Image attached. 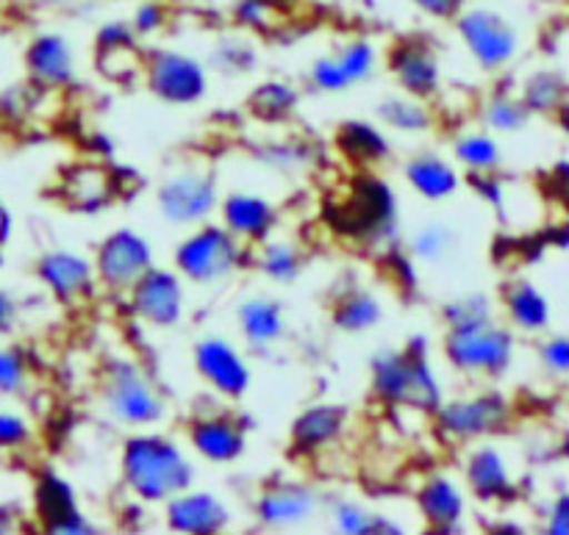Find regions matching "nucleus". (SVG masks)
Masks as SVG:
<instances>
[{"label":"nucleus","mask_w":569,"mask_h":535,"mask_svg":"<svg viewBox=\"0 0 569 535\" xmlns=\"http://www.w3.org/2000/svg\"><path fill=\"white\" fill-rule=\"evenodd\" d=\"M122 477L144 503H167L192 488L194 470L172 438L133 436L122 450Z\"/></svg>","instance_id":"obj_1"},{"label":"nucleus","mask_w":569,"mask_h":535,"mask_svg":"<svg viewBox=\"0 0 569 535\" xmlns=\"http://www.w3.org/2000/svg\"><path fill=\"white\" fill-rule=\"evenodd\" d=\"M328 228L337 236L350 242H376L387 236L398 220L395 192L372 172H359L345 183V189L328 198L326 209Z\"/></svg>","instance_id":"obj_2"},{"label":"nucleus","mask_w":569,"mask_h":535,"mask_svg":"<svg viewBox=\"0 0 569 535\" xmlns=\"http://www.w3.org/2000/svg\"><path fill=\"white\" fill-rule=\"evenodd\" d=\"M422 339L406 350H389L372 361V392L389 405H409L420 411H437L442 388L426 359Z\"/></svg>","instance_id":"obj_3"},{"label":"nucleus","mask_w":569,"mask_h":535,"mask_svg":"<svg viewBox=\"0 0 569 535\" xmlns=\"http://www.w3.org/2000/svg\"><path fill=\"white\" fill-rule=\"evenodd\" d=\"M103 403L111 420L128 427H150L167 414L164 397L131 361H111L103 375Z\"/></svg>","instance_id":"obj_4"},{"label":"nucleus","mask_w":569,"mask_h":535,"mask_svg":"<svg viewBox=\"0 0 569 535\" xmlns=\"http://www.w3.org/2000/svg\"><path fill=\"white\" fill-rule=\"evenodd\" d=\"M448 361L465 375H503L515 359V336L506 327L489 322H472V325L450 327L445 339Z\"/></svg>","instance_id":"obj_5"},{"label":"nucleus","mask_w":569,"mask_h":535,"mask_svg":"<svg viewBox=\"0 0 569 535\" xmlns=\"http://www.w3.org/2000/svg\"><path fill=\"white\" fill-rule=\"evenodd\" d=\"M242 264V242L226 225L200 222L198 231L189 233L176 253V266L187 281L209 286L226 281Z\"/></svg>","instance_id":"obj_6"},{"label":"nucleus","mask_w":569,"mask_h":535,"mask_svg":"<svg viewBox=\"0 0 569 535\" xmlns=\"http://www.w3.org/2000/svg\"><path fill=\"white\" fill-rule=\"evenodd\" d=\"M456 28L481 70H503L520 50V33L511 26L509 17L487 6H472V9L465 6L456 17Z\"/></svg>","instance_id":"obj_7"},{"label":"nucleus","mask_w":569,"mask_h":535,"mask_svg":"<svg viewBox=\"0 0 569 535\" xmlns=\"http://www.w3.org/2000/svg\"><path fill=\"white\" fill-rule=\"evenodd\" d=\"M220 205L217 181L206 170H181L159 186V211L172 225H200Z\"/></svg>","instance_id":"obj_8"},{"label":"nucleus","mask_w":569,"mask_h":535,"mask_svg":"<svg viewBox=\"0 0 569 535\" xmlns=\"http://www.w3.org/2000/svg\"><path fill=\"white\" fill-rule=\"evenodd\" d=\"M148 87L156 98L172 105L198 103L206 94V70L198 59L178 50H153L148 55Z\"/></svg>","instance_id":"obj_9"},{"label":"nucleus","mask_w":569,"mask_h":535,"mask_svg":"<svg viewBox=\"0 0 569 535\" xmlns=\"http://www.w3.org/2000/svg\"><path fill=\"white\" fill-rule=\"evenodd\" d=\"M153 266V250L139 233L114 231L98 250L94 277L114 292H128Z\"/></svg>","instance_id":"obj_10"},{"label":"nucleus","mask_w":569,"mask_h":535,"mask_svg":"<svg viewBox=\"0 0 569 535\" xmlns=\"http://www.w3.org/2000/svg\"><path fill=\"white\" fill-rule=\"evenodd\" d=\"M509 403L503 394H478V397L450 400V403H439L437 422L450 438L459 442H472V438L489 436V433L500 431L509 422Z\"/></svg>","instance_id":"obj_11"},{"label":"nucleus","mask_w":569,"mask_h":535,"mask_svg":"<svg viewBox=\"0 0 569 535\" xmlns=\"http://www.w3.org/2000/svg\"><path fill=\"white\" fill-rule=\"evenodd\" d=\"M131 309L142 322L156 327H172L183 316L181 277L170 270L150 266L131 289Z\"/></svg>","instance_id":"obj_12"},{"label":"nucleus","mask_w":569,"mask_h":535,"mask_svg":"<svg viewBox=\"0 0 569 535\" xmlns=\"http://www.w3.org/2000/svg\"><path fill=\"white\" fill-rule=\"evenodd\" d=\"M194 366H198L200 377L209 383L214 392L222 397L239 400L250 388V370L244 364L242 353L233 347L231 342L220 336L200 339L194 347Z\"/></svg>","instance_id":"obj_13"},{"label":"nucleus","mask_w":569,"mask_h":535,"mask_svg":"<svg viewBox=\"0 0 569 535\" xmlns=\"http://www.w3.org/2000/svg\"><path fill=\"white\" fill-rule=\"evenodd\" d=\"M33 508H37L39 522L48 533L61 535H89L94 533L92 522L78 508V497L70 483L56 472L39 475L37 488H33Z\"/></svg>","instance_id":"obj_14"},{"label":"nucleus","mask_w":569,"mask_h":535,"mask_svg":"<svg viewBox=\"0 0 569 535\" xmlns=\"http://www.w3.org/2000/svg\"><path fill=\"white\" fill-rule=\"evenodd\" d=\"M376 44L370 39H353L342 44L337 53L322 55L311 67V83L320 92H348L350 87L361 83L376 70Z\"/></svg>","instance_id":"obj_15"},{"label":"nucleus","mask_w":569,"mask_h":535,"mask_svg":"<svg viewBox=\"0 0 569 535\" xmlns=\"http://www.w3.org/2000/svg\"><path fill=\"white\" fill-rule=\"evenodd\" d=\"M389 72L398 78L400 87L411 98H431L442 83V70H439V59L428 42L417 37H406L389 50Z\"/></svg>","instance_id":"obj_16"},{"label":"nucleus","mask_w":569,"mask_h":535,"mask_svg":"<svg viewBox=\"0 0 569 535\" xmlns=\"http://www.w3.org/2000/svg\"><path fill=\"white\" fill-rule=\"evenodd\" d=\"M228 508L222 499L206 492H187L176 494L167 499V525L176 533H192V535H209L220 533L228 527Z\"/></svg>","instance_id":"obj_17"},{"label":"nucleus","mask_w":569,"mask_h":535,"mask_svg":"<svg viewBox=\"0 0 569 535\" xmlns=\"http://www.w3.org/2000/svg\"><path fill=\"white\" fill-rule=\"evenodd\" d=\"M467 486L481 503H511L517 497V483L506 455L495 447L472 450L467 461Z\"/></svg>","instance_id":"obj_18"},{"label":"nucleus","mask_w":569,"mask_h":535,"mask_svg":"<svg viewBox=\"0 0 569 535\" xmlns=\"http://www.w3.org/2000/svg\"><path fill=\"white\" fill-rule=\"evenodd\" d=\"M39 277L44 286L64 303H72L78 297H87L94 289V264H89L83 255L70 253V250H53L42 255L37 266Z\"/></svg>","instance_id":"obj_19"},{"label":"nucleus","mask_w":569,"mask_h":535,"mask_svg":"<svg viewBox=\"0 0 569 535\" xmlns=\"http://www.w3.org/2000/svg\"><path fill=\"white\" fill-rule=\"evenodd\" d=\"M317 505H320V499H317V494L309 486L278 483V486H270L261 494L256 511H259V519L267 527L283 531V527L306 525L317 514Z\"/></svg>","instance_id":"obj_20"},{"label":"nucleus","mask_w":569,"mask_h":535,"mask_svg":"<svg viewBox=\"0 0 569 535\" xmlns=\"http://www.w3.org/2000/svg\"><path fill=\"white\" fill-rule=\"evenodd\" d=\"M222 225L239 242H264L276 228V205L250 192H233L222 200Z\"/></svg>","instance_id":"obj_21"},{"label":"nucleus","mask_w":569,"mask_h":535,"mask_svg":"<svg viewBox=\"0 0 569 535\" xmlns=\"http://www.w3.org/2000/svg\"><path fill=\"white\" fill-rule=\"evenodd\" d=\"M26 67L42 87H67L76 75L72 48L61 33H39L26 50Z\"/></svg>","instance_id":"obj_22"},{"label":"nucleus","mask_w":569,"mask_h":535,"mask_svg":"<svg viewBox=\"0 0 569 535\" xmlns=\"http://www.w3.org/2000/svg\"><path fill=\"white\" fill-rule=\"evenodd\" d=\"M189 442L200 458L211 464H231L244 453V433L228 416H200L189 427Z\"/></svg>","instance_id":"obj_23"},{"label":"nucleus","mask_w":569,"mask_h":535,"mask_svg":"<svg viewBox=\"0 0 569 535\" xmlns=\"http://www.w3.org/2000/svg\"><path fill=\"white\" fill-rule=\"evenodd\" d=\"M417 508L431 531L450 533L459 527L461 516H465V494L450 477L433 475L417 492Z\"/></svg>","instance_id":"obj_24"},{"label":"nucleus","mask_w":569,"mask_h":535,"mask_svg":"<svg viewBox=\"0 0 569 535\" xmlns=\"http://www.w3.org/2000/svg\"><path fill=\"white\" fill-rule=\"evenodd\" d=\"M348 425V411L339 405H311L295 420L292 425V447L298 453L311 455L326 450L337 442Z\"/></svg>","instance_id":"obj_25"},{"label":"nucleus","mask_w":569,"mask_h":535,"mask_svg":"<svg viewBox=\"0 0 569 535\" xmlns=\"http://www.w3.org/2000/svg\"><path fill=\"white\" fill-rule=\"evenodd\" d=\"M503 305L511 325L520 327V331L542 333L548 331L550 320H553V314H550V300L531 281H526V277L506 286Z\"/></svg>","instance_id":"obj_26"},{"label":"nucleus","mask_w":569,"mask_h":535,"mask_svg":"<svg viewBox=\"0 0 569 535\" xmlns=\"http://www.w3.org/2000/svg\"><path fill=\"white\" fill-rule=\"evenodd\" d=\"M406 178L411 186L426 200H448L450 194L459 192L461 178L450 161H445L437 153H420L406 164Z\"/></svg>","instance_id":"obj_27"},{"label":"nucleus","mask_w":569,"mask_h":535,"mask_svg":"<svg viewBox=\"0 0 569 535\" xmlns=\"http://www.w3.org/2000/svg\"><path fill=\"white\" fill-rule=\"evenodd\" d=\"M337 150L356 166L381 164L389 155V139L365 120H348L337 128Z\"/></svg>","instance_id":"obj_28"},{"label":"nucleus","mask_w":569,"mask_h":535,"mask_svg":"<svg viewBox=\"0 0 569 535\" xmlns=\"http://www.w3.org/2000/svg\"><path fill=\"white\" fill-rule=\"evenodd\" d=\"M239 325L253 347H270L287 331V320L276 300L250 297L239 305Z\"/></svg>","instance_id":"obj_29"},{"label":"nucleus","mask_w":569,"mask_h":535,"mask_svg":"<svg viewBox=\"0 0 569 535\" xmlns=\"http://www.w3.org/2000/svg\"><path fill=\"white\" fill-rule=\"evenodd\" d=\"M383 309L376 294L348 292L333 305V325L345 333H365L381 322Z\"/></svg>","instance_id":"obj_30"},{"label":"nucleus","mask_w":569,"mask_h":535,"mask_svg":"<svg viewBox=\"0 0 569 535\" xmlns=\"http://www.w3.org/2000/svg\"><path fill=\"white\" fill-rule=\"evenodd\" d=\"M453 153L472 175H487L503 164L498 139L483 131H467L453 142Z\"/></svg>","instance_id":"obj_31"},{"label":"nucleus","mask_w":569,"mask_h":535,"mask_svg":"<svg viewBox=\"0 0 569 535\" xmlns=\"http://www.w3.org/2000/svg\"><path fill=\"white\" fill-rule=\"evenodd\" d=\"M567 98V83L559 72H533V75L526 78L522 83V103H526L528 111L533 114H550V111L561 109Z\"/></svg>","instance_id":"obj_32"},{"label":"nucleus","mask_w":569,"mask_h":535,"mask_svg":"<svg viewBox=\"0 0 569 535\" xmlns=\"http://www.w3.org/2000/svg\"><path fill=\"white\" fill-rule=\"evenodd\" d=\"M378 117L387 122L392 131L400 133H420L431 128V111L426 109L420 98H387L381 105H378Z\"/></svg>","instance_id":"obj_33"},{"label":"nucleus","mask_w":569,"mask_h":535,"mask_svg":"<svg viewBox=\"0 0 569 535\" xmlns=\"http://www.w3.org/2000/svg\"><path fill=\"white\" fill-rule=\"evenodd\" d=\"M298 105V92L283 81H267L250 94V111L264 122H281Z\"/></svg>","instance_id":"obj_34"},{"label":"nucleus","mask_w":569,"mask_h":535,"mask_svg":"<svg viewBox=\"0 0 569 535\" xmlns=\"http://www.w3.org/2000/svg\"><path fill=\"white\" fill-rule=\"evenodd\" d=\"M333 525L339 533L350 535H370V533H403V527L395 525L387 516L376 514V511H367L365 505L356 503H342L333 511Z\"/></svg>","instance_id":"obj_35"},{"label":"nucleus","mask_w":569,"mask_h":535,"mask_svg":"<svg viewBox=\"0 0 569 535\" xmlns=\"http://www.w3.org/2000/svg\"><path fill=\"white\" fill-rule=\"evenodd\" d=\"M259 266L270 281L289 283L300 275L303 261H300V250L292 242H267L259 255Z\"/></svg>","instance_id":"obj_36"},{"label":"nucleus","mask_w":569,"mask_h":535,"mask_svg":"<svg viewBox=\"0 0 569 535\" xmlns=\"http://www.w3.org/2000/svg\"><path fill=\"white\" fill-rule=\"evenodd\" d=\"M528 114L531 111L526 109V103L517 98H509V94H498L487 103L483 109V120L492 131L498 133H517L528 125Z\"/></svg>","instance_id":"obj_37"},{"label":"nucleus","mask_w":569,"mask_h":535,"mask_svg":"<svg viewBox=\"0 0 569 535\" xmlns=\"http://www.w3.org/2000/svg\"><path fill=\"white\" fill-rule=\"evenodd\" d=\"M109 198V178L94 166H78L76 175L70 178V200L81 209H100Z\"/></svg>","instance_id":"obj_38"},{"label":"nucleus","mask_w":569,"mask_h":535,"mask_svg":"<svg viewBox=\"0 0 569 535\" xmlns=\"http://www.w3.org/2000/svg\"><path fill=\"white\" fill-rule=\"evenodd\" d=\"M450 250H453V233H450V228L437 225V222L420 228V231L415 233V239H411V253H415L422 264H439V261H445V255H448Z\"/></svg>","instance_id":"obj_39"},{"label":"nucleus","mask_w":569,"mask_h":535,"mask_svg":"<svg viewBox=\"0 0 569 535\" xmlns=\"http://www.w3.org/2000/svg\"><path fill=\"white\" fill-rule=\"evenodd\" d=\"M492 320V305L481 294H472V297L453 300V303L445 305V322L450 327L459 325H472V322H489Z\"/></svg>","instance_id":"obj_40"},{"label":"nucleus","mask_w":569,"mask_h":535,"mask_svg":"<svg viewBox=\"0 0 569 535\" xmlns=\"http://www.w3.org/2000/svg\"><path fill=\"white\" fill-rule=\"evenodd\" d=\"M28 386V366L17 350H0V394H22Z\"/></svg>","instance_id":"obj_41"},{"label":"nucleus","mask_w":569,"mask_h":535,"mask_svg":"<svg viewBox=\"0 0 569 535\" xmlns=\"http://www.w3.org/2000/svg\"><path fill=\"white\" fill-rule=\"evenodd\" d=\"M256 61V50L244 39H222L217 48V64L222 70H250Z\"/></svg>","instance_id":"obj_42"},{"label":"nucleus","mask_w":569,"mask_h":535,"mask_svg":"<svg viewBox=\"0 0 569 535\" xmlns=\"http://www.w3.org/2000/svg\"><path fill=\"white\" fill-rule=\"evenodd\" d=\"M31 438V425L14 411H0V450H20Z\"/></svg>","instance_id":"obj_43"},{"label":"nucleus","mask_w":569,"mask_h":535,"mask_svg":"<svg viewBox=\"0 0 569 535\" xmlns=\"http://www.w3.org/2000/svg\"><path fill=\"white\" fill-rule=\"evenodd\" d=\"M137 44V31L128 22H109L98 31V53H114V50H133Z\"/></svg>","instance_id":"obj_44"},{"label":"nucleus","mask_w":569,"mask_h":535,"mask_svg":"<svg viewBox=\"0 0 569 535\" xmlns=\"http://www.w3.org/2000/svg\"><path fill=\"white\" fill-rule=\"evenodd\" d=\"M542 355V364L553 372L556 377H565L569 372V342L565 336H553L542 344L539 350Z\"/></svg>","instance_id":"obj_45"},{"label":"nucleus","mask_w":569,"mask_h":535,"mask_svg":"<svg viewBox=\"0 0 569 535\" xmlns=\"http://www.w3.org/2000/svg\"><path fill=\"white\" fill-rule=\"evenodd\" d=\"M164 20H167L164 6H161L159 0H144V3L137 9V14H133L131 28L137 33H156L161 26H164Z\"/></svg>","instance_id":"obj_46"},{"label":"nucleus","mask_w":569,"mask_h":535,"mask_svg":"<svg viewBox=\"0 0 569 535\" xmlns=\"http://www.w3.org/2000/svg\"><path fill=\"white\" fill-rule=\"evenodd\" d=\"M422 14L433 17V20H456L459 11L465 9L467 0H411Z\"/></svg>","instance_id":"obj_47"},{"label":"nucleus","mask_w":569,"mask_h":535,"mask_svg":"<svg viewBox=\"0 0 569 535\" xmlns=\"http://www.w3.org/2000/svg\"><path fill=\"white\" fill-rule=\"evenodd\" d=\"M548 531L553 535H569V497L567 494H561V497L556 499L553 508H550Z\"/></svg>","instance_id":"obj_48"},{"label":"nucleus","mask_w":569,"mask_h":535,"mask_svg":"<svg viewBox=\"0 0 569 535\" xmlns=\"http://www.w3.org/2000/svg\"><path fill=\"white\" fill-rule=\"evenodd\" d=\"M14 300L9 297V294L3 292V289H0V331H6V327L11 325V322H14Z\"/></svg>","instance_id":"obj_49"},{"label":"nucleus","mask_w":569,"mask_h":535,"mask_svg":"<svg viewBox=\"0 0 569 535\" xmlns=\"http://www.w3.org/2000/svg\"><path fill=\"white\" fill-rule=\"evenodd\" d=\"M253 3L264 6L270 14H287V11H292L298 6V0H253Z\"/></svg>","instance_id":"obj_50"},{"label":"nucleus","mask_w":569,"mask_h":535,"mask_svg":"<svg viewBox=\"0 0 569 535\" xmlns=\"http://www.w3.org/2000/svg\"><path fill=\"white\" fill-rule=\"evenodd\" d=\"M11 525H14V519H11V514H6V511L0 508V535L9 533Z\"/></svg>","instance_id":"obj_51"}]
</instances>
